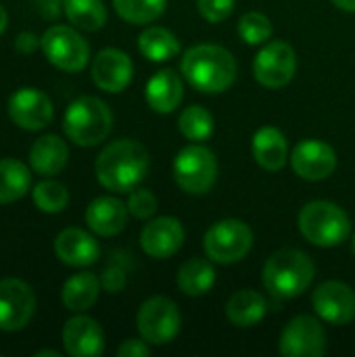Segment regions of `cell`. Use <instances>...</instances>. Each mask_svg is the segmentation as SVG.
<instances>
[{
	"mask_svg": "<svg viewBox=\"0 0 355 357\" xmlns=\"http://www.w3.org/2000/svg\"><path fill=\"white\" fill-rule=\"evenodd\" d=\"M280 356L320 357L326 354V331L312 316L293 318L280 335Z\"/></svg>",
	"mask_w": 355,
	"mask_h": 357,
	"instance_id": "12",
	"label": "cell"
},
{
	"mask_svg": "<svg viewBox=\"0 0 355 357\" xmlns=\"http://www.w3.org/2000/svg\"><path fill=\"white\" fill-rule=\"evenodd\" d=\"M316 268L308 253L299 249H280L264 264V287L270 295L278 299H295L303 295L312 280Z\"/></svg>",
	"mask_w": 355,
	"mask_h": 357,
	"instance_id": "3",
	"label": "cell"
},
{
	"mask_svg": "<svg viewBox=\"0 0 355 357\" xmlns=\"http://www.w3.org/2000/svg\"><path fill=\"white\" fill-rule=\"evenodd\" d=\"M54 255L71 268H88L98 261L100 247L92 234L82 228H65L54 238Z\"/></svg>",
	"mask_w": 355,
	"mask_h": 357,
	"instance_id": "19",
	"label": "cell"
},
{
	"mask_svg": "<svg viewBox=\"0 0 355 357\" xmlns=\"http://www.w3.org/2000/svg\"><path fill=\"white\" fill-rule=\"evenodd\" d=\"M128 205L115 197H98L86 209V224L98 236H115L128 226Z\"/></svg>",
	"mask_w": 355,
	"mask_h": 357,
	"instance_id": "20",
	"label": "cell"
},
{
	"mask_svg": "<svg viewBox=\"0 0 355 357\" xmlns=\"http://www.w3.org/2000/svg\"><path fill=\"white\" fill-rule=\"evenodd\" d=\"M184 79L199 92H226L236 79V61L230 50L216 44H199L184 52L180 61Z\"/></svg>",
	"mask_w": 355,
	"mask_h": 357,
	"instance_id": "2",
	"label": "cell"
},
{
	"mask_svg": "<svg viewBox=\"0 0 355 357\" xmlns=\"http://www.w3.org/2000/svg\"><path fill=\"white\" fill-rule=\"evenodd\" d=\"M8 117L10 121L27 132H40L44 130L52 117H54V107L52 100L48 98L46 92L33 86H23L15 90L8 98Z\"/></svg>",
	"mask_w": 355,
	"mask_h": 357,
	"instance_id": "10",
	"label": "cell"
},
{
	"mask_svg": "<svg viewBox=\"0 0 355 357\" xmlns=\"http://www.w3.org/2000/svg\"><path fill=\"white\" fill-rule=\"evenodd\" d=\"M67 161H69V149L65 140L56 134H44L36 138L29 149V167L44 178H52L61 174Z\"/></svg>",
	"mask_w": 355,
	"mask_h": 357,
	"instance_id": "21",
	"label": "cell"
},
{
	"mask_svg": "<svg viewBox=\"0 0 355 357\" xmlns=\"http://www.w3.org/2000/svg\"><path fill=\"white\" fill-rule=\"evenodd\" d=\"M216 284V270L207 259L195 257L182 264L178 272V289L188 297H201Z\"/></svg>",
	"mask_w": 355,
	"mask_h": 357,
	"instance_id": "28",
	"label": "cell"
},
{
	"mask_svg": "<svg viewBox=\"0 0 355 357\" xmlns=\"http://www.w3.org/2000/svg\"><path fill=\"white\" fill-rule=\"evenodd\" d=\"M128 209L138 220H149L157 211V197L146 188H134L128 199Z\"/></svg>",
	"mask_w": 355,
	"mask_h": 357,
	"instance_id": "34",
	"label": "cell"
},
{
	"mask_svg": "<svg viewBox=\"0 0 355 357\" xmlns=\"http://www.w3.org/2000/svg\"><path fill=\"white\" fill-rule=\"evenodd\" d=\"M312 305L320 320L335 326L349 324L355 318V291L345 282L326 280L314 291Z\"/></svg>",
	"mask_w": 355,
	"mask_h": 357,
	"instance_id": "14",
	"label": "cell"
},
{
	"mask_svg": "<svg viewBox=\"0 0 355 357\" xmlns=\"http://www.w3.org/2000/svg\"><path fill=\"white\" fill-rule=\"evenodd\" d=\"M15 48H17L21 54H31V52H36L38 48H42V38H38L33 31H21V33L15 38Z\"/></svg>",
	"mask_w": 355,
	"mask_h": 357,
	"instance_id": "37",
	"label": "cell"
},
{
	"mask_svg": "<svg viewBox=\"0 0 355 357\" xmlns=\"http://www.w3.org/2000/svg\"><path fill=\"white\" fill-rule=\"evenodd\" d=\"M33 357H61L59 351H54V349H40V351H36Z\"/></svg>",
	"mask_w": 355,
	"mask_h": 357,
	"instance_id": "42",
	"label": "cell"
},
{
	"mask_svg": "<svg viewBox=\"0 0 355 357\" xmlns=\"http://www.w3.org/2000/svg\"><path fill=\"white\" fill-rule=\"evenodd\" d=\"M199 13L209 23H220L228 19L234 10V0H197Z\"/></svg>",
	"mask_w": 355,
	"mask_h": 357,
	"instance_id": "35",
	"label": "cell"
},
{
	"mask_svg": "<svg viewBox=\"0 0 355 357\" xmlns=\"http://www.w3.org/2000/svg\"><path fill=\"white\" fill-rule=\"evenodd\" d=\"M31 186V172L19 159H0V205L15 203L27 195Z\"/></svg>",
	"mask_w": 355,
	"mask_h": 357,
	"instance_id": "26",
	"label": "cell"
},
{
	"mask_svg": "<svg viewBox=\"0 0 355 357\" xmlns=\"http://www.w3.org/2000/svg\"><path fill=\"white\" fill-rule=\"evenodd\" d=\"M36 312V295L31 287L19 278L0 280V331H23Z\"/></svg>",
	"mask_w": 355,
	"mask_h": 357,
	"instance_id": "11",
	"label": "cell"
},
{
	"mask_svg": "<svg viewBox=\"0 0 355 357\" xmlns=\"http://www.w3.org/2000/svg\"><path fill=\"white\" fill-rule=\"evenodd\" d=\"M63 13L73 27L84 31H98L107 23V6L103 0H65Z\"/></svg>",
	"mask_w": 355,
	"mask_h": 357,
	"instance_id": "29",
	"label": "cell"
},
{
	"mask_svg": "<svg viewBox=\"0 0 355 357\" xmlns=\"http://www.w3.org/2000/svg\"><path fill=\"white\" fill-rule=\"evenodd\" d=\"M299 232L318 247H337L352 234L347 213L331 201H312L299 211Z\"/></svg>",
	"mask_w": 355,
	"mask_h": 357,
	"instance_id": "5",
	"label": "cell"
},
{
	"mask_svg": "<svg viewBox=\"0 0 355 357\" xmlns=\"http://www.w3.org/2000/svg\"><path fill=\"white\" fill-rule=\"evenodd\" d=\"M176 184L188 195H205L218 178V159L203 144L184 146L174 159Z\"/></svg>",
	"mask_w": 355,
	"mask_h": 357,
	"instance_id": "6",
	"label": "cell"
},
{
	"mask_svg": "<svg viewBox=\"0 0 355 357\" xmlns=\"http://www.w3.org/2000/svg\"><path fill=\"white\" fill-rule=\"evenodd\" d=\"M42 52L61 71L77 73L90 61V46L84 36L69 25H50L42 36Z\"/></svg>",
	"mask_w": 355,
	"mask_h": 357,
	"instance_id": "7",
	"label": "cell"
},
{
	"mask_svg": "<svg viewBox=\"0 0 355 357\" xmlns=\"http://www.w3.org/2000/svg\"><path fill=\"white\" fill-rule=\"evenodd\" d=\"M33 4H36V10H38L40 17H44L48 21H54V19H59L65 0H33Z\"/></svg>",
	"mask_w": 355,
	"mask_h": 357,
	"instance_id": "38",
	"label": "cell"
},
{
	"mask_svg": "<svg viewBox=\"0 0 355 357\" xmlns=\"http://www.w3.org/2000/svg\"><path fill=\"white\" fill-rule=\"evenodd\" d=\"M136 326L140 339L149 345H167L174 341L182 326V316L178 305L167 297H151L146 299L136 316Z\"/></svg>",
	"mask_w": 355,
	"mask_h": 357,
	"instance_id": "9",
	"label": "cell"
},
{
	"mask_svg": "<svg viewBox=\"0 0 355 357\" xmlns=\"http://www.w3.org/2000/svg\"><path fill=\"white\" fill-rule=\"evenodd\" d=\"M132 59L119 48H105L92 61V82L109 94L123 92L132 82Z\"/></svg>",
	"mask_w": 355,
	"mask_h": 357,
	"instance_id": "16",
	"label": "cell"
},
{
	"mask_svg": "<svg viewBox=\"0 0 355 357\" xmlns=\"http://www.w3.org/2000/svg\"><path fill=\"white\" fill-rule=\"evenodd\" d=\"M113 128V113L109 105L96 96H80L73 100L63 117L65 136L77 146L100 144Z\"/></svg>",
	"mask_w": 355,
	"mask_h": 357,
	"instance_id": "4",
	"label": "cell"
},
{
	"mask_svg": "<svg viewBox=\"0 0 355 357\" xmlns=\"http://www.w3.org/2000/svg\"><path fill=\"white\" fill-rule=\"evenodd\" d=\"M335 6H339L341 10H347V13H355V0H333Z\"/></svg>",
	"mask_w": 355,
	"mask_h": 357,
	"instance_id": "40",
	"label": "cell"
},
{
	"mask_svg": "<svg viewBox=\"0 0 355 357\" xmlns=\"http://www.w3.org/2000/svg\"><path fill=\"white\" fill-rule=\"evenodd\" d=\"M100 280L92 272H80L65 280L61 291V301L69 312H86L90 310L100 295Z\"/></svg>",
	"mask_w": 355,
	"mask_h": 357,
	"instance_id": "24",
	"label": "cell"
},
{
	"mask_svg": "<svg viewBox=\"0 0 355 357\" xmlns=\"http://www.w3.org/2000/svg\"><path fill=\"white\" fill-rule=\"evenodd\" d=\"M165 6L167 0H113L115 13L132 25H144L159 19Z\"/></svg>",
	"mask_w": 355,
	"mask_h": 357,
	"instance_id": "30",
	"label": "cell"
},
{
	"mask_svg": "<svg viewBox=\"0 0 355 357\" xmlns=\"http://www.w3.org/2000/svg\"><path fill=\"white\" fill-rule=\"evenodd\" d=\"M178 128L184 138H188L192 142H203L213 134V117L201 105H192L182 111L180 119H178Z\"/></svg>",
	"mask_w": 355,
	"mask_h": 357,
	"instance_id": "31",
	"label": "cell"
},
{
	"mask_svg": "<svg viewBox=\"0 0 355 357\" xmlns=\"http://www.w3.org/2000/svg\"><path fill=\"white\" fill-rule=\"evenodd\" d=\"M205 253L216 264H236L245 259L253 247V232L241 220H222L213 224L203 238Z\"/></svg>",
	"mask_w": 355,
	"mask_h": 357,
	"instance_id": "8",
	"label": "cell"
},
{
	"mask_svg": "<svg viewBox=\"0 0 355 357\" xmlns=\"http://www.w3.org/2000/svg\"><path fill=\"white\" fill-rule=\"evenodd\" d=\"M151 354L146 347V341H138V339H126L119 347H117V357H146Z\"/></svg>",
	"mask_w": 355,
	"mask_h": 357,
	"instance_id": "36",
	"label": "cell"
},
{
	"mask_svg": "<svg viewBox=\"0 0 355 357\" xmlns=\"http://www.w3.org/2000/svg\"><path fill=\"white\" fill-rule=\"evenodd\" d=\"M151 165L149 151L130 138H119L107 144L96 157L94 172L100 186L113 192H132L144 178Z\"/></svg>",
	"mask_w": 355,
	"mask_h": 357,
	"instance_id": "1",
	"label": "cell"
},
{
	"mask_svg": "<svg viewBox=\"0 0 355 357\" xmlns=\"http://www.w3.org/2000/svg\"><path fill=\"white\" fill-rule=\"evenodd\" d=\"M126 284V276L121 270L117 268H109L105 274H103V287L107 293H119Z\"/></svg>",
	"mask_w": 355,
	"mask_h": 357,
	"instance_id": "39",
	"label": "cell"
},
{
	"mask_svg": "<svg viewBox=\"0 0 355 357\" xmlns=\"http://www.w3.org/2000/svg\"><path fill=\"white\" fill-rule=\"evenodd\" d=\"M352 251H354V255H355V234H354V241H352Z\"/></svg>",
	"mask_w": 355,
	"mask_h": 357,
	"instance_id": "43",
	"label": "cell"
},
{
	"mask_svg": "<svg viewBox=\"0 0 355 357\" xmlns=\"http://www.w3.org/2000/svg\"><path fill=\"white\" fill-rule=\"evenodd\" d=\"M63 347L71 357L103 356L105 333L94 318L73 316L63 326Z\"/></svg>",
	"mask_w": 355,
	"mask_h": 357,
	"instance_id": "18",
	"label": "cell"
},
{
	"mask_svg": "<svg viewBox=\"0 0 355 357\" xmlns=\"http://www.w3.org/2000/svg\"><path fill=\"white\" fill-rule=\"evenodd\" d=\"M138 48L144 59L153 63H163L180 54V40L165 27H146L138 36Z\"/></svg>",
	"mask_w": 355,
	"mask_h": 357,
	"instance_id": "27",
	"label": "cell"
},
{
	"mask_svg": "<svg viewBox=\"0 0 355 357\" xmlns=\"http://www.w3.org/2000/svg\"><path fill=\"white\" fill-rule=\"evenodd\" d=\"M291 165L299 178L320 182L337 169V153L331 144L316 138H308L293 149Z\"/></svg>",
	"mask_w": 355,
	"mask_h": 357,
	"instance_id": "15",
	"label": "cell"
},
{
	"mask_svg": "<svg viewBox=\"0 0 355 357\" xmlns=\"http://www.w3.org/2000/svg\"><path fill=\"white\" fill-rule=\"evenodd\" d=\"M33 205L44 213H61L69 203V190L56 180H42L31 190Z\"/></svg>",
	"mask_w": 355,
	"mask_h": 357,
	"instance_id": "32",
	"label": "cell"
},
{
	"mask_svg": "<svg viewBox=\"0 0 355 357\" xmlns=\"http://www.w3.org/2000/svg\"><path fill=\"white\" fill-rule=\"evenodd\" d=\"M184 243V226L178 218H157L140 232V247L153 259H167L180 251Z\"/></svg>",
	"mask_w": 355,
	"mask_h": 357,
	"instance_id": "17",
	"label": "cell"
},
{
	"mask_svg": "<svg viewBox=\"0 0 355 357\" xmlns=\"http://www.w3.org/2000/svg\"><path fill=\"white\" fill-rule=\"evenodd\" d=\"M6 25H8V13H6V8L0 4V36L6 31Z\"/></svg>",
	"mask_w": 355,
	"mask_h": 357,
	"instance_id": "41",
	"label": "cell"
},
{
	"mask_svg": "<svg viewBox=\"0 0 355 357\" xmlns=\"http://www.w3.org/2000/svg\"><path fill=\"white\" fill-rule=\"evenodd\" d=\"M266 312H268L266 297L249 289L234 293L226 303V316L239 328H249V326L259 324Z\"/></svg>",
	"mask_w": 355,
	"mask_h": 357,
	"instance_id": "25",
	"label": "cell"
},
{
	"mask_svg": "<svg viewBox=\"0 0 355 357\" xmlns=\"http://www.w3.org/2000/svg\"><path fill=\"white\" fill-rule=\"evenodd\" d=\"M239 33L247 44H264L272 36V23L264 13H245L239 21Z\"/></svg>",
	"mask_w": 355,
	"mask_h": 357,
	"instance_id": "33",
	"label": "cell"
},
{
	"mask_svg": "<svg viewBox=\"0 0 355 357\" xmlns=\"http://www.w3.org/2000/svg\"><path fill=\"white\" fill-rule=\"evenodd\" d=\"M297 69V56L291 44L276 40L266 44L255 61H253V73L255 79L266 88H282L287 86Z\"/></svg>",
	"mask_w": 355,
	"mask_h": 357,
	"instance_id": "13",
	"label": "cell"
},
{
	"mask_svg": "<svg viewBox=\"0 0 355 357\" xmlns=\"http://www.w3.org/2000/svg\"><path fill=\"white\" fill-rule=\"evenodd\" d=\"M182 96H184L182 77L172 69H163L155 73L146 84V102L153 111L161 115L176 111L182 102Z\"/></svg>",
	"mask_w": 355,
	"mask_h": 357,
	"instance_id": "22",
	"label": "cell"
},
{
	"mask_svg": "<svg viewBox=\"0 0 355 357\" xmlns=\"http://www.w3.org/2000/svg\"><path fill=\"white\" fill-rule=\"evenodd\" d=\"M251 151H253L255 161L268 172L282 169L289 159V142H287L285 134L272 126H264L255 132Z\"/></svg>",
	"mask_w": 355,
	"mask_h": 357,
	"instance_id": "23",
	"label": "cell"
}]
</instances>
